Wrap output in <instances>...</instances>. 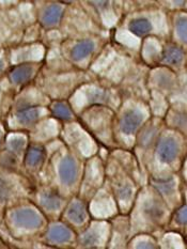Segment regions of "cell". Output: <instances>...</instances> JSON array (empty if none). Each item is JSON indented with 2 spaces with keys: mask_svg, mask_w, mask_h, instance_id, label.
<instances>
[{
  "mask_svg": "<svg viewBox=\"0 0 187 249\" xmlns=\"http://www.w3.org/2000/svg\"><path fill=\"white\" fill-rule=\"evenodd\" d=\"M157 153L163 163L170 164L175 160L179 153L178 143L171 137H165L160 140L157 148Z\"/></svg>",
  "mask_w": 187,
  "mask_h": 249,
  "instance_id": "obj_2",
  "label": "cell"
},
{
  "mask_svg": "<svg viewBox=\"0 0 187 249\" xmlns=\"http://www.w3.org/2000/svg\"><path fill=\"white\" fill-rule=\"evenodd\" d=\"M130 30L134 35L142 36L152 30V25L147 18H137L131 21Z\"/></svg>",
  "mask_w": 187,
  "mask_h": 249,
  "instance_id": "obj_13",
  "label": "cell"
},
{
  "mask_svg": "<svg viewBox=\"0 0 187 249\" xmlns=\"http://www.w3.org/2000/svg\"><path fill=\"white\" fill-rule=\"evenodd\" d=\"M143 116L140 111L132 109L125 112L121 120V131L125 135L134 134L137 128L141 125Z\"/></svg>",
  "mask_w": 187,
  "mask_h": 249,
  "instance_id": "obj_3",
  "label": "cell"
},
{
  "mask_svg": "<svg viewBox=\"0 0 187 249\" xmlns=\"http://www.w3.org/2000/svg\"><path fill=\"white\" fill-rule=\"evenodd\" d=\"M68 217L72 223L76 225L84 224L87 219V211L85 205L80 202H74L68 211Z\"/></svg>",
  "mask_w": 187,
  "mask_h": 249,
  "instance_id": "obj_9",
  "label": "cell"
},
{
  "mask_svg": "<svg viewBox=\"0 0 187 249\" xmlns=\"http://www.w3.org/2000/svg\"><path fill=\"white\" fill-rule=\"evenodd\" d=\"M63 14V9L60 5L52 4L50 5L43 13L42 23L45 26H53L59 23Z\"/></svg>",
  "mask_w": 187,
  "mask_h": 249,
  "instance_id": "obj_7",
  "label": "cell"
},
{
  "mask_svg": "<svg viewBox=\"0 0 187 249\" xmlns=\"http://www.w3.org/2000/svg\"><path fill=\"white\" fill-rule=\"evenodd\" d=\"M12 221L15 226L26 229H37L42 225L41 216L31 209L14 211L12 213Z\"/></svg>",
  "mask_w": 187,
  "mask_h": 249,
  "instance_id": "obj_1",
  "label": "cell"
},
{
  "mask_svg": "<svg viewBox=\"0 0 187 249\" xmlns=\"http://www.w3.org/2000/svg\"><path fill=\"white\" fill-rule=\"evenodd\" d=\"M34 67L32 64H20L16 67L11 72V80L16 85H20L27 83L28 80L34 76Z\"/></svg>",
  "mask_w": 187,
  "mask_h": 249,
  "instance_id": "obj_6",
  "label": "cell"
},
{
  "mask_svg": "<svg viewBox=\"0 0 187 249\" xmlns=\"http://www.w3.org/2000/svg\"><path fill=\"white\" fill-rule=\"evenodd\" d=\"M48 240L53 243H66L71 240L72 233L71 231L67 229L63 226H53L52 228L48 231Z\"/></svg>",
  "mask_w": 187,
  "mask_h": 249,
  "instance_id": "obj_11",
  "label": "cell"
},
{
  "mask_svg": "<svg viewBox=\"0 0 187 249\" xmlns=\"http://www.w3.org/2000/svg\"><path fill=\"white\" fill-rule=\"evenodd\" d=\"M0 144H1V137H0Z\"/></svg>",
  "mask_w": 187,
  "mask_h": 249,
  "instance_id": "obj_23",
  "label": "cell"
},
{
  "mask_svg": "<svg viewBox=\"0 0 187 249\" xmlns=\"http://www.w3.org/2000/svg\"><path fill=\"white\" fill-rule=\"evenodd\" d=\"M45 158V151L41 147H37V145H32L27 151L25 163L29 167H36L39 166L43 160Z\"/></svg>",
  "mask_w": 187,
  "mask_h": 249,
  "instance_id": "obj_10",
  "label": "cell"
},
{
  "mask_svg": "<svg viewBox=\"0 0 187 249\" xmlns=\"http://www.w3.org/2000/svg\"><path fill=\"white\" fill-rule=\"evenodd\" d=\"M41 201H42V204L44 205L46 209L52 210V211L58 210L62 204L61 198L53 193H46L44 195H42Z\"/></svg>",
  "mask_w": 187,
  "mask_h": 249,
  "instance_id": "obj_14",
  "label": "cell"
},
{
  "mask_svg": "<svg viewBox=\"0 0 187 249\" xmlns=\"http://www.w3.org/2000/svg\"><path fill=\"white\" fill-rule=\"evenodd\" d=\"M16 118L21 124H31L39 119V109L36 107H25L16 112Z\"/></svg>",
  "mask_w": 187,
  "mask_h": 249,
  "instance_id": "obj_12",
  "label": "cell"
},
{
  "mask_svg": "<svg viewBox=\"0 0 187 249\" xmlns=\"http://www.w3.org/2000/svg\"><path fill=\"white\" fill-rule=\"evenodd\" d=\"M146 212L151 216L152 218H159L160 216L163 215V212H162V210H160L156 204H150V205H148L147 207V209H146Z\"/></svg>",
  "mask_w": 187,
  "mask_h": 249,
  "instance_id": "obj_18",
  "label": "cell"
},
{
  "mask_svg": "<svg viewBox=\"0 0 187 249\" xmlns=\"http://www.w3.org/2000/svg\"><path fill=\"white\" fill-rule=\"evenodd\" d=\"M9 144H10V148L13 151H19L24 148L25 140L23 138H19V137H14L10 140Z\"/></svg>",
  "mask_w": 187,
  "mask_h": 249,
  "instance_id": "obj_19",
  "label": "cell"
},
{
  "mask_svg": "<svg viewBox=\"0 0 187 249\" xmlns=\"http://www.w3.org/2000/svg\"><path fill=\"white\" fill-rule=\"evenodd\" d=\"M99 236L94 234V232H90L83 237V243L85 245H94L98 243Z\"/></svg>",
  "mask_w": 187,
  "mask_h": 249,
  "instance_id": "obj_20",
  "label": "cell"
},
{
  "mask_svg": "<svg viewBox=\"0 0 187 249\" xmlns=\"http://www.w3.org/2000/svg\"><path fill=\"white\" fill-rule=\"evenodd\" d=\"M59 176L62 183L66 185H72L77 178V165L72 158H66L59 165Z\"/></svg>",
  "mask_w": 187,
  "mask_h": 249,
  "instance_id": "obj_4",
  "label": "cell"
},
{
  "mask_svg": "<svg viewBox=\"0 0 187 249\" xmlns=\"http://www.w3.org/2000/svg\"><path fill=\"white\" fill-rule=\"evenodd\" d=\"M176 32H178V36H180V39L186 42V18H182L178 20L176 23Z\"/></svg>",
  "mask_w": 187,
  "mask_h": 249,
  "instance_id": "obj_17",
  "label": "cell"
},
{
  "mask_svg": "<svg viewBox=\"0 0 187 249\" xmlns=\"http://www.w3.org/2000/svg\"><path fill=\"white\" fill-rule=\"evenodd\" d=\"M9 196V189L0 181V200H5Z\"/></svg>",
  "mask_w": 187,
  "mask_h": 249,
  "instance_id": "obj_22",
  "label": "cell"
},
{
  "mask_svg": "<svg viewBox=\"0 0 187 249\" xmlns=\"http://www.w3.org/2000/svg\"><path fill=\"white\" fill-rule=\"evenodd\" d=\"M154 186L156 187L162 194L170 195L173 192L174 182L173 180H171V178H168V180H155Z\"/></svg>",
  "mask_w": 187,
  "mask_h": 249,
  "instance_id": "obj_16",
  "label": "cell"
},
{
  "mask_svg": "<svg viewBox=\"0 0 187 249\" xmlns=\"http://www.w3.org/2000/svg\"><path fill=\"white\" fill-rule=\"evenodd\" d=\"M94 50V43L90 40H84L77 43L72 50V58L75 61H80L88 57Z\"/></svg>",
  "mask_w": 187,
  "mask_h": 249,
  "instance_id": "obj_8",
  "label": "cell"
},
{
  "mask_svg": "<svg viewBox=\"0 0 187 249\" xmlns=\"http://www.w3.org/2000/svg\"><path fill=\"white\" fill-rule=\"evenodd\" d=\"M51 111L57 118L61 119V120H69L72 118V110L69 107L61 102H57L51 107Z\"/></svg>",
  "mask_w": 187,
  "mask_h": 249,
  "instance_id": "obj_15",
  "label": "cell"
},
{
  "mask_svg": "<svg viewBox=\"0 0 187 249\" xmlns=\"http://www.w3.org/2000/svg\"><path fill=\"white\" fill-rule=\"evenodd\" d=\"M184 59V52L182 48L175 45H169L162 53V62L167 66L176 67L182 63Z\"/></svg>",
  "mask_w": 187,
  "mask_h": 249,
  "instance_id": "obj_5",
  "label": "cell"
},
{
  "mask_svg": "<svg viewBox=\"0 0 187 249\" xmlns=\"http://www.w3.org/2000/svg\"><path fill=\"white\" fill-rule=\"evenodd\" d=\"M176 221H178L179 224L186 223V209H185V207L179 210V212L176 213Z\"/></svg>",
  "mask_w": 187,
  "mask_h": 249,
  "instance_id": "obj_21",
  "label": "cell"
}]
</instances>
